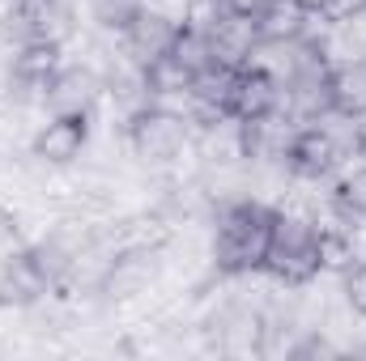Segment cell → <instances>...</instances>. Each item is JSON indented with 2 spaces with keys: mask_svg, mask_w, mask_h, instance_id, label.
<instances>
[{
  "mask_svg": "<svg viewBox=\"0 0 366 361\" xmlns=\"http://www.w3.org/2000/svg\"><path fill=\"white\" fill-rule=\"evenodd\" d=\"M124 136L132 145V153L145 162V166H175L183 153L192 149V119L175 111V106H162V102H145L141 111H132L124 119Z\"/></svg>",
  "mask_w": 366,
  "mask_h": 361,
  "instance_id": "obj_3",
  "label": "cell"
},
{
  "mask_svg": "<svg viewBox=\"0 0 366 361\" xmlns=\"http://www.w3.org/2000/svg\"><path fill=\"white\" fill-rule=\"evenodd\" d=\"M264 272L285 289H302V285H311L320 276V225L307 213L277 208Z\"/></svg>",
  "mask_w": 366,
  "mask_h": 361,
  "instance_id": "obj_2",
  "label": "cell"
},
{
  "mask_svg": "<svg viewBox=\"0 0 366 361\" xmlns=\"http://www.w3.org/2000/svg\"><path fill=\"white\" fill-rule=\"evenodd\" d=\"M341 276H345V285H341V293H345V306H350L358 319H366V255L354 264V268H345Z\"/></svg>",
  "mask_w": 366,
  "mask_h": 361,
  "instance_id": "obj_16",
  "label": "cell"
},
{
  "mask_svg": "<svg viewBox=\"0 0 366 361\" xmlns=\"http://www.w3.org/2000/svg\"><path fill=\"white\" fill-rule=\"evenodd\" d=\"M332 115L337 119H362L366 115V60L332 64Z\"/></svg>",
  "mask_w": 366,
  "mask_h": 361,
  "instance_id": "obj_12",
  "label": "cell"
},
{
  "mask_svg": "<svg viewBox=\"0 0 366 361\" xmlns=\"http://www.w3.org/2000/svg\"><path fill=\"white\" fill-rule=\"evenodd\" d=\"M209 47H213V64H226V68H243V64H252L256 51H260L256 17L222 13L217 26L209 30Z\"/></svg>",
  "mask_w": 366,
  "mask_h": 361,
  "instance_id": "obj_9",
  "label": "cell"
},
{
  "mask_svg": "<svg viewBox=\"0 0 366 361\" xmlns=\"http://www.w3.org/2000/svg\"><path fill=\"white\" fill-rule=\"evenodd\" d=\"M281 166L294 183H320L341 166V136L320 119V123H302L290 132V145L281 153Z\"/></svg>",
  "mask_w": 366,
  "mask_h": 361,
  "instance_id": "obj_5",
  "label": "cell"
},
{
  "mask_svg": "<svg viewBox=\"0 0 366 361\" xmlns=\"http://www.w3.org/2000/svg\"><path fill=\"white\" fill-rule=\"evenodd\" d=\"M358 13H366V0H324L320 4V17L324 21H350Z\"/></svg>",
  "mask_w": 366,
  "mask_h": 361,
  "instance_id": "obj_17",
  "label": "cell"
},
{
  "mask_svg": "<svg viewBox=\"0 0 366 361\" xmlns=\"http://www.w3.org/2000/svg\"><path fill=\"white\" fill-rule=\"evenodd\" d=\"M171 56L179 60L192 77H200V73L213 64L209 34H204V30H196V26H183V21H179V34H175V43H171Z\"/></svg>",
  "mask_w": 366,
  "mask_h": 361,
  "instance_id": "obj_14",
  "label": "cell"
},
{
  "mask_svg": "<svg viewBox=\"0 0 366 361\" xmlns=\"http://www.w3.org/2000/svg\"><path fill=\"white\" fill-rule=\"evenodd\" d=\"M60 68H64V43H56V39H21L9 51L4 81H9L13 98H21V102H47V90L60 77Z\"/></svg>",
  "mask_w": 366,
  "mask_h": 361,
  "instance_id": "obj_4",
  "label": "cell"
},
{
  "mask_svg": "<svg viewBox=\"0 0 366 361\" xmlns=\"http://www.w3.org/2000/svg\"><path fill=\"white\" fill-rule=\"evenodd\" d=\"M86 9H90V17L102 26V30H124L141 9H145V0H86Z\"/></svg>",
  "mask_w": 366,
  "mask_h": 361,
  "instance_id": "obj_15",
  "label": "cell"
},
{
  "mask_svg": "<svg viewBox=\"0 0 366 361\" xmlns=\"http://www.w3.org/2000/svg\"><path fill=\"white\" fill-rule=\"evenodd\" d=\"M315 9L307 0H264V9L256 13V30L260 43H298L315 30Z\"/></svg>",
  "mask_w": 366,
  "mask_h": 361,
  "instance_id": "obj_10",
  "label": "cell"
},
{
  "mask_svg": "<svg viewBox=\"0 0 366 361\" xmlns=\"http://www.w3.org/2000/svg\"><path fill=\"white\" fill-rule=\"evenodd\" d=\"M226 115H230L234 123H252V119L281 115V81H277L264 64H243V68L234 73Z\"/></svg>",
  "mask_w": 366,
  "mask_h": 361,
  "instance_id": "obj_8",
  "label": "cell"
},
{
  "mask_svg": "<svg viewBox=\"0 0 366 361\" xmlns=\"http://www.w3.org/2000/svg\"><path fill=\"white\" fill-rule=\"evenodd\" d=\"M175 34H179V17H171V13L145 4V9L119 30V51H124L137 68H145V64H154L158 56L171 51Z\"/></svg>",
  "mask_w": 366,
  "mask_h": 361,
  "instance_id": "obj_7",
  "label": "cell"
},
{
  "mask_svg": "<svg viewBox=\"0 0 366 361\" xmlns=\"http://www.w3.org/2000/svg\"><path fill=\"white\" fill-rule=\"evenodd\" d=\"M273 221L277 208L256 200V195H230L217 200V217H213V247L209 260L217 276L243 280L264 272L269 260V243H273Z\"/></svg>",
  "mask_w": 366,
  "mask_h": 361,
  "instance_id": "obj_1",
  "label": "cell"
},
{
  "mask_svg": "<svg viewBox=\"0 0 366 361\" xmlns=\"http://www.w3.org/2000/svg\"><path fill=\"white\" fill-rule=\"evenodd\" d=\"M222 13H239V17H256L264 9V0H217Z\"/></svg>",
  "mask_w": 366,
  "mask_h": 361,
  "instance_id": "obj_18",
  "label": "cell"
},
{
  "mask_svg": "<svg viewBox=\"0 0 366 361\" xmlns=\"http://www.w3.org/2000/svg\"><path fill=\"white\" fill-rule=\"evenodd\" d=\"M90 145V111H51L34 136H30V153L43 166H73Z\"/></svg>",
  "mask_w": 366,
  "mask_h": 361,
  "instance_id": "obj_6",
  "label": "cell"
},
{
  "mask_svg": "<svg viewBox=\"0 0 366 361\" xmlns=\"http://www.w3.org/2000/svg\"><path fill=\"white\" fill-rule=\"evenodd\" d=\"M350 145H354V153L366 162V115L362 119H354V132H350Z\"/></svg>",
  "mask_w": 366,
  "mask_h": 361,
  "instance_id": "obj_19",
  "label": "cell"
},
{
  "mask_svg": "<svg viewBox=\"0 0 366 361\" xmlns=\"http://www.w3.org/2000/svg\"><path fill=\"white\" fill-rule=\"evenodd\" d=\"M328 200H332V208H337L345 221H354V225L366 221V162L354 166V171H345L341 179L332 183Z\"/></svg>",
  "mask_w": 366,
  "mask_h": 361,
  "instance_id": "obj_13",
  "label": "cell"
},
{
  "mask_svg": "<svg viewBox=\"0 0 366 361\" xmlns=\"http://www.w3.org/2000/svg\"><path fill=\"white\" fill-rule=\"evenodd\" d=\"M102 98V77L90 64H64L60 77L47 90L51 111H94V102Z\"/></svg>",
  "mask_w": 366,
  "mask_h": 361,
  "instance_id": "obj_11",
  "label": "cell"
}]
</instances>
